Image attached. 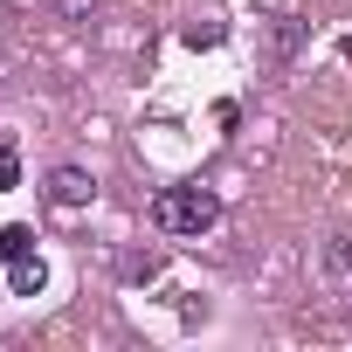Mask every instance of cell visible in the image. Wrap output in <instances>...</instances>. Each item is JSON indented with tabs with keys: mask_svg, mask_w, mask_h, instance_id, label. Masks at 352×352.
Segmentation results:
<instances>
[{
	"mask_svg": "<svg viewBox=\"0 0 352 352\" xmlns=\"http://www.w3.org/2000/svg\"><path fill=\"white\" fill-rule=\"evenodd\" d=\"M28 256H35V228H28V221H8V228H0V263L14 270V263H28Z\"/></svg>",
	"mask_w": 352,
	"mask_h": 352,
	"instance_id": "3957f363",
	"label": "cell"
},
{
	"mask_svg": "<svg viewBox=\"0 0 352 352\" xmlns=\"http://www.w3.org/2000/svg\"><path fill=\"white\" fill-rule=\"evenodd\" d=\"M324 270H331L338 283H352V235H331V242H324Z\"/></svg>",
	"mask_w": 352,
	"mask_h": 352,
	"instance_id": "ba28073f",
	"label": "cell"
},
{
	"mask_svg": "<svg viewBox=\"0 0 352 352\" xmlns=\"http://www.w3.org/2000/svg\"><path fill=\"white\" fill-rule=\"evenodd\" d=\"M118 270H124V283H152V276L166 270V256H159V249H145V256H124Z\"/></svg>",
	"mask_w": 352,
	"mask_h": 352,
	"instance_id": "52a82bcc",
	"label": "cell"
},
{
	"mask_svg": "<svg viewBox=\"0 0 352 352\" xmlns=\"http://www.w3.org/2000/svg\"><path fill=\"white\" fill-rule=\"evenodd\" d=\"M14 297H42V283H49V270H42V256H28V263H14Z\"/></svg>",
	"mask_w": 352,
	"mask_h": 352,
	"instance_id": "8992f818",
	"label": "cell"
},
{
	"mask_svg": "<svg viewBox=\"0 0 352 352\" xmlns=\"http://www.w3.org/2000/svg\"><path fill=\"white\" fill-rule=\"evenodd\" d=\"M304 35H311V21H276L270 28V63H290L304 49Z\"/></svg>",
	"mask_w": 352,
	"mask_h": 352,
	"instance_id": "277c9868",
	"label": "cell"
},
{
	"mask_svg": "<svg viewBox=\"0 0 352 352\" xmlns=\"http://www.w3.org/2000/svg\"><path fill=\"white\" fill-rule=\"evenodd\" d=\"M8 187H21V152L0 145V194H8Z\"/></svg>",
	"mask_w": 352,
	"mask_h": 352,
	"instance_id": "9c48e42d",
	"label": "cell"
},
{
	"mask_svg": "<svg viewBox=\"0 0 352 352\" xmlns=\"http://www.w3.org/2000/svg\"><path fill=\"white\" fill-rule=\"evenodd\" d=\"M42 194H49L56 208H90V201H97V180H90V173H83V166H56Z\"/></svg>",
	"mask_w": 352,
	"mask_h": 352,
	"instance_id": "7a4b0ae2",
	"label": "cell"
},
{
	"mask_svg": "<svg viewBox=\"0 0 352 352\" xmlns=\"http://www.w3.org/2000/svg\"><path fill=\"white\" fill-rule=\"evenodd\" d=\"M56 8H63V21H90V14H97V0H56Z\"/></svg>",
	"mask_w": 352,
	"mask_h": 352,
	"instance_id": "30bf717a",
	"label": "cell"
},
{
	"mask_svg": "<svg viewBox=\"0 0 352 352\" xmlns=\"http://www.w3.org/2000/svg\"><path fill=\"white\" fill-rule=\"evenodd\" d=\"M221 35H228V28H221V14H194V21L180 28V42H187V49H221Z\"/></svg>",
	"mask_w": 352,
	"mask_h": 352,
	"instance_id": "5b68a950",
	"label": "cell"
},
{
	"mask_svg": "<svg viewBox=\"0 0 352 352\" xmlns=\"http://www.w3.org/2000/svg\"><path fill=\"white\" fill-rule=\"evenodd\" d=\"M221 221V194L214 187H159L152 194V228L159 235H208Z\"/></svg>",
	"mask_w": 352,
	"mask_h": 352,
	"instance_id": "6da1fadb",
	"label": "cell"
}]
</instances>
